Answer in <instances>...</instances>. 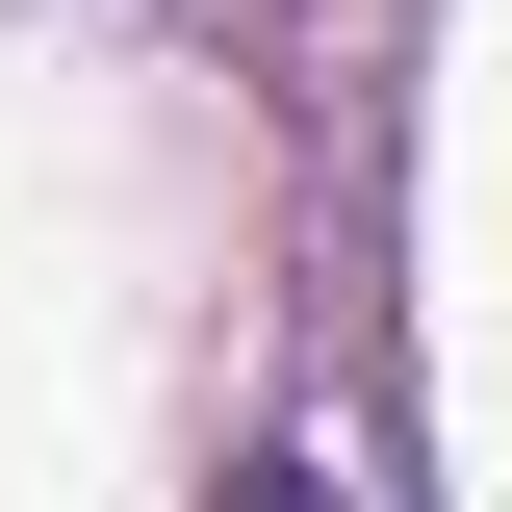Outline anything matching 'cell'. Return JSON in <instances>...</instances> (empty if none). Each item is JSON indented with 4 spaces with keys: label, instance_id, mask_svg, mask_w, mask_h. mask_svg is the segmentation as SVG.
Returning <instances> with one entry per match:
<instances>
[{
    "label": "cell",
    "instance_id": "6da1fadb",
    "mask_svg": "<svg viewBox=\"0 0 512 512\" xmlns=\"http://www.w3.org/2000/svg\"><path fill=\"white\" fill-rule=\"evenodd\" d=\"M231 512H359V487H308V461H256V487H231Z\"/></svg>",
    "mask_w": 512,
    "mask_h": 512
}]
</instances>
